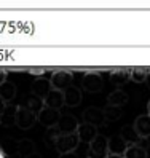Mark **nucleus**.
Masks as SVG:
<instances>
[{"instance_id": "9", "label": "nucleus", "mask_w": 150, "mask_h": 158, "mask_svg": "<svg viewBox=\"0 0 150 158\" xmlns=\"http://www.w3.org/2000/svg\"><path fill=\"white\" fill-rule=\"evenodd\" d=\"M134 131L137 133V136L140 139H148L150 137V115H139L134 120Z\"/></svg>"}, {"instance_id": "32", "label": "nucleus", "mask_w": 150, "mask_h": 158, "mask_svg": "<svg viewBox=\"0 0 150 158\" xmlns=\"http://www.w3.org/2000/svg\"><path fill=\"white\" fill-rule=\"evenodd\" d=\"M27 158H42V156H40L39 153H37V152H35L34 155H31V156H27Z\"/></svg>"}, {"instance_id": "15", "label": "nucleus", "mask_w": 150, "mask_h": 158, "mask_svg": "<svg viewBox=\"0 0 150 158\" xmlns=\"http://www.w3.org/2000/svg\"><path fill=\"white\" fill-rule=\"evenodd\" d=\"M15 98H16V85L10 80L3 81L2 85H0V99H2L5 104H11Z\"/></svg>"}, {"instance_id": "25", "label": "nucleus", "mask_w": 150, "mask_h": 158, "mask_svg": "<svg viewBox=\"0 0 150 158\" xmlns=\"http://www.w3.org/2000/svg\"><path fill=\"white\" fill-rule=\"evenodd\" d=\"M58 136H61V133L58 131V128H56V126H53V128H46V131H45V142L54 145V141L58 139Z\"/></svg>"}, {"instance_id": "8", "label": "nucleus", "mask_w": 150, "mask_h": 158, "mask_svg": "<svg viewBox=\"0 0 150 158\" xmlns=\"http://www.w3.org/2000/svg\"><path fill=\"white\" fill-rule=\"evenodd\" d=\"M78 125L80 123L77 122V118H75L73 115H70V114L62 115L61 114V118H59L58 125H56V128H58V131L61 134H70V133H77Z\"/></svg>"}, {"instance_id": "3", "label": "nucleus", "mask_w": 150, "mask_h": 158, "mask_svg": "<svg viewBox=\"0 0 150 158\" xmlns=\"http://www.w3.org/2000/svg\"><path fill=\"white\" fill-rule=\"evenodd\" d=\"M37 123V115L26 104L18 106L16 109V126L19 129H31Z\"/></svg>"}, {"instance_id": "35", "label": "nucleus", "mask_w": 150, "mask_h": 158, "mask_svg": "<svg viewBox=\"0 0 150 158\" xmlns=\"http://www.w3.org/2000/svg\"><path fill=\"white\" fill-rule=\"evenodd\" d=\"M0 158H6V156H5V155L2 153V150H0Z\"/></svg>"}, {"instance_id": "2", "label": "nucleus", "mask_w": 150, "mask_h": 158, "mask_svg": "<svg viewBox=\"0 0 150 158\" xmlns=\"http://www.w3.org/2000/svg\"><path fill=\"white\" fill-rule=\"evenodd\" d=\"M109 137L98 134L88 144V156L86 158H107L109 156Z\"/></svg>"}, {"instance_id": "7", "label": "nucleus", "mask_w": 150, "mask_h": 158, "mask_svg": "<svg viewBox=\"0 0 150 158\" xmlns=\"http://www.w3.org/2000/svg\"><path fill=\"white\" fill-rule=\"evenodd\" d=\"M83 123H90L93 126H102L106 125V117L104 110L99 107H88L83 110Z\"/></svg>"}, {"instance_id": "10", "label": "nucleus", "mask_w": 150, "mask_h": 158, "mask_svg": "<svg viewBox=\"0 0 150 158\" xmlns=\"http://www.w3.org/2000/svg\"><path fill=\"white\" fill-rule=\"evenodd\" d=\"M51 89H53V86H51V81L48 78L39 77L32 83V94H35L37 98H40V99H45Z\"/></svg>"}, {"instance_id": "29", "label": "nucleus", "mask_w": 150, "mask_h": 158, "mask_svg": "<svg viewBox=\"0 0 150 158\" xmlns=\"http://www.w3.org/2000/svg\"><path fill=\"white\" fill-rule=\"evenodd\" d=\"M59 158H77V155L73 152L72 153H62V155H59Z\"/></svg>"}, {"instance_id": "19", "label": "nucleus", "mask_w": 150, "mask_h": 158, "mask_svg": "<svg viewBox=\"0 0 150 158\" xmlns=\"http://www.w3.org/2000/svg\"><path fill=\"white\" fill-rule=\"evenodd\" d=\"M0 150L5 156H15L18 155V141L13 137H5L0 142Z\"/></svg>"}, {"instance_id": "31", "label": "nucleus", "mask_w": 150, "mask_h": 158, "mask_svg": "<svg viewBox=\"0 0 150 158\" xmlns=\"http://www.w3.org/2000/svg\"><path fill=\"white\" fill-rule=\"evenodd\" d=\"M145 83H147V86L150 88V72H147V80H145Z\"/></svg>"}, {"instance_id": "21", "label": "nucleus", "mask_w": 150, "mask_h": 158, "mask_svg": "<svg viewBox=\"0 0 150 158\" xmlns=\"http://www.w3.org/2000/svg\"><path fill=\"white\" fill-rule=\"evenodd\" d=\"M35 153V144L31 139H21L18 141V155L23 156V158H27Z\"/></svg>"}, {"instance_id": "22", "label": "nucleus", "mask_w": 150, "mask_h": 158, "mask_svg": "<svg viewBox=\"0 0 150 158\" xmlns=\"http://www.w3.org/2000/svg\"><path fill=\"white\" fill-rule=\"evenodd\" d=\"M123 158H147V148L142 144L128 145L126 152L123 153Z\"/></svg>"}, {"instance_id": "33", "label": "nucleus", "mask_w": 150, "mask_h": 158, "mask_svg": "<svg viewBox=\"0 0 150 158\" xmlns=\"http://www.w3.org/2000/svg\"><path fill=\"white\" fill-rule=\"evenodd\" d=\"M147 115H150V101L147 102Z\"/></svg>"}, {"instance_id": "18", "label": "nucleus", "mask_w": 150, "mask_h": 158, "mask_svg": "<svg viewBox=\"0 0 150 158\" xmlns=\"http://www.w3.org/2000/svg\"><path fill=\"white\" fill-rule=\"evenodd\" d=\"M120 136L123 137V141L128 144V145H134V144H140V139L139 136H137V133L134 131V128H133V125H125L123 128L120 129Z\"/></svg>"}, {"instance_id": "4", "label": "nucleus", "mask_w": 150, "mask_h": 158, "mask_svg": "<svg viewBox=\"0 0 150 158\" xmlns=\"http://www.w3.org/2000/svg\"><path fill=\"white\" fill-rule=\"evenodd\" d=\"M102 86H104V81L98 72H86L81 78V88L86 93H99Z\"/></svg>"}, {"instance_id": "26", "label": "nucleus", "mask_w": 150, "mask_h": 158, "mask_svg": "<svg viewBox=\"0 0 150 158\" xmlns=\"http://www.w3.org/2000/svg\"><path fill=\"white\" fill-rule=\"evenodd\" d=\"M131 80L134 83H145L147 80V72L142 69H133L131 70Z\"/></svg>"}, {"instance_id": "1", "label": "nucleus", "mask_w": 150, "mask_h": 158, "mask_svg": "<svg viewBox=\"0 0 150 158\" xmlns=\"http://www.w3.org/2000/svg\"><path fill=\"white\" fill-rule=\"evenodd\" d=\"M78 144H80V137H78L77 133L61 134L54 141V148L59 152V155H62V153H72V152L77 150Z\"/></svg>"}, {"instance_id": "11", "label": "nucleus", "mask_w": 150, "mask_h": 158, "mask_svg": "<svg viewBox=\"0 0 150 158\" xmlns=\"http://www.w3.org/2000/svg\"><path fill=\"white\" fill-rule=\"evenodd\" d=\"M43 106L48 109H54V110H61L64 106V94L62 91L58 89H51L48 93V96L43 99Z\"/></svg>"}, {"instance_id": "28", "label": "nucleus", "mask_w": 150, "mask_h": 158, "mask_svg": "<svg viewBox=\"0 0 150 158\" xmlns=\"http://www.w3.org/2000/svg\"><path fill=\"white\" fill-rule=\"evenodd\" d=\"M8 75H6V72H3V70H0V85H2L3 81H6L8 78H6Z\"/></svg>"}, {"instance_id": "27", "label": "nucleus", "mask_w": 150, "mask_h": 158, "mask_svg": "<svg viewBox=\"0 0 150 158\" xmlns=\"http://www.w3.org/2000/svg\"><path fill=\"white\" fill-rule=\"evenodd\" d=\"M43 72H45V69H40V67H37V69L32 67V69H29V73H32V75H39V77L42 75Z\"/></svg>"}, {"instance_id": "30", "label": "nucleus", "mask_w": 150, "mask_h": 158, "mask_svg": "<svg viewBox=\"0 0 150 158\" xmlns=\"http://www.w3.org/2000/svg\"><path fill=\"white\" fill-rule=\"evenodd\" d=\"M5 106H6V104H5V102H3L2 99H0V114H2V110L5 109Z\"/></svg>"}, {"instance_id": "34", "label": "nucleus", "mask_w": 150, "mask_h": 158, "mask_svg": "<svg viewBox=\"0 0 150 158\" xmlns=\"http://www.w3.org/2000/svg\"><path fill=\"white\" fill-rule=\"evenodd\" d=\"M107 158H123V156H120V155H109Z\"/></svg>"}, {"instance_id": "12", "label": "nucleus", "mask_w": 150, "mask_h": 158, "mask_svg": "<svg viewBox=\"0 0 150 158\" xmlns=\"http://www.w3.org/2000/svg\"><path fill=\"white\" fill-rule=\"evenodd\" d=\"M77 134L80 137V142L90 144L99 133H98V126H93L90 123H80L77 128Z\"/></svg>"}, {"instance_id": "23", "label": "nucleus", "mask_w": 150, "mask_h": 158, "mask_svg": "<svg viewBox=\"0 0 150 158\" xmlns=\"http://www.w3.org/2000/svg\"><path fill=\"white\" fill-rule=\"evenodd\" d=\"M102 110H104L106 122H117V120H120V117L123 115L121 107H115V106H107V107H104Z\"/></svg>"}, {"instance_id": "16", "label": "nucleus", "mask_w": 150, "mask_h": 158, "mask_svg": "<svg viewBox=\"0 0 150 158\" xmlns=\"http://www.w3.org/2000/svg\"><path fill=\"white\" fill-rule=\"evenodd\" d=\"M128 99H129L128 93H126V91H123V89H120V88H117V89H114V91H112L110 94L107 96V102H109L107 106L123 107V106L126 104V102H128Z\"/></svg>"}, {"instance_id": "5", "label": "nucleus", "mask_w": 150, "mask_h": 158, "mask_svg": "<svg viewBox=\"0 0 150 158\" xmlns=\"http://www.w3.org/2000/svg\"><path fill=\"white\" fill-rule=\"evenodd\" d=\"M72 80H73V73L64 72V70L54 72L50 78L53 89H58V91H65L69 86H72Z\"/></svg>"}, {"instance_id": "20", "label": "nucleus", "mask_w": 150, "mask_h": 158, "mask_svg": "<svg viewBox=\"0 0 150 158\" xmlns=\"http://www.w3.org/2000/svg\"><path fill=\"white\" fill-rule=\"evenodd\" d=\"M128 80H131V70H114V72H110V83L117 88L123 86Z\"/></svg>"}, {"instance_id": "17", "label": "nucleus", "mask_w": 150, "mask_h": 158, "mask_svg": "<svg viewBox=\"0 0 150 158\" xmlns=\"http://www.w3.org/2000/svg\"><path fill=\"white\" fill-rule=\"evenodd\" d=\"M16 109L18 106L6 104L5 109L2 110V114H0V125H3V126L16 125Z\"/></svg>"}, {"instance_id": "6", "label": "nucleus", "mask_w": 150, "mask_h": 158, "mask_svg": "<svg viewBox=\"0 0 150 158\" xmlns=\"http://www.w3.org/2000/svg\"><path fill=\"white\" fill-rule=\"evenodd\" d=\"M59 118H61V112H59V110L43 107L40 110V114L37 115V122H39L40 125H43L45 128H53V126L58 125Z\"/></svg>"}, {"instance_id": "13", "label": "nucleus", "mask_w": 150, "mask_h": 158, "mask_svg": "<svg viewBox=\"0 0 150 158\" xmlns=\"http://www.w3.org/2000/svg\"><path fill=\"white\" fill-rule=\"evenodd\" d=\"M62 94H64V106H69V107L80 106V102H81V91H80V88L72 85L65 91H62Z\"/></svg>"}, {"instance_id": "24", "label": "nucleus", "mask_w": 150, "mask_h": 158, "mask_svg": "<svg viewBox=\"0 0 150 158\" xmlns=\"http://www.w3.org/2000/svg\"><path fill=\"white\" fill-rule=\"evenodd\" d=\"M26 106L29 107L35 115H39V114H40V110L45 107V106H43V99L37 98L35 94H32V93H31L29 96H27V102H26Z\"/></svg>"}, {"instance_id": "14", "label": "nucleus", "mask_w": 150, "mask_h": 158, "mask_svg": "<svg viewBox=\"0 0 150 158\" xmlns=\"http://www.w3.org/2000/svg\"><path fill=\"white\" fill-rule=\"evenodd\" d=\"M107 145H109V155H120V156H123V153L126 152V148H128V144L123 141V137H121L120 134L109 137Z\"/></svg>"}]
</instances>
